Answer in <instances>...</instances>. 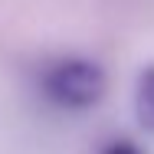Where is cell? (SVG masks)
<instances>
[{
    "label": "cell",
    "mask_w": 154,
    "mask_h": 154,
    "mask_svg": "<svg viewBox=\"0 0 154 154\" xmlns=\"http://www.w3.org/2000/svg\"><path fill=\"white\" fill-rule=\"evenodd\" d=\"M102 154H141V148L131 144V141H112V144H105Z\"/></svg>",
    "instance_id": "cell-3"
},
{
    "label": "cell",
    "mask_w": 154,
    "mask_h": 154,
    "mask_svg": "<svg viewBox=\"0 0 154 154\" xmlns=\"http://www.w3.org/2000/svg\"><path fill=\"white\" fill-rule=\"evenodd\" d=\"M134 112L141 128L154 131V66H148L138 79V92H134Z\"/></svg>",
    "instance_id": "cell-2"
},
{
    "label": "cell",
    "mask_w": 154,
    "mask_h": 154,
    "mask_svg": "<svg viewBox=\"0 0 154 154\" xmlns=\"http://www.w3.org/2000/svg\"><path fill=\"white\" fill-rule=\"evenodd\" d=\"M46 95L62 108H89L105 95V72L89 59H62L43 75Z\"/></svg>",
    "instance_id": "cell-1"
}]
</instances>
